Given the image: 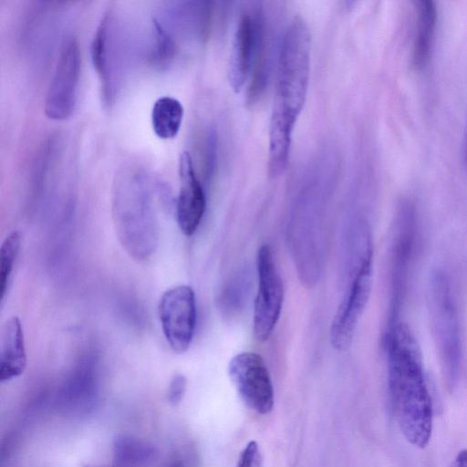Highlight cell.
<instances>
[{"instance_id":"cell-1","label":"cell","mask_w":467,"mask_h":467,"mask_svg":"<svg viewBox=\"0 0 467 467\" xmlns=\"http://www.w3.org/2000/svg\"><path fill=\"white\" fill-rule=\"evenodd\" d=\"M385 348L389 393L398 425L408 442L425 448L432 432V400L410 327L400 321L388 325Z\"/></svg>"},{"instance_id":"cell-2","label":"cell","mask_w":467,"mask_h":467,"mask_svg":"<svg viewBox=\"0 0 467 467\" xmlns=\"http://www.w3.org/2000/svg\"><path fill=\"white\" fill-rule=\"evenodd\" d=\"M112 216L118 239L138 261L148 260L159 243V227L147 178L137 171H123L115 182Z\"/></svg>"},{"instance_id":"cell-3","label":"cell","mask_w":467,"mask_h":467,"mask_svg":"<svg viewBox=\"0 0 467 467\" xmlns=\"http://www.w3.org/2000/svg\"><path fill=\"white\" fill-rule=\"evenodd\" d=\"M310 33L305 20L295 16L284 34L271 120L295 127L304 107L310 72Z\"/></svg>"},{"instance_id":"cell-4","label":"cell","mask_w":467,"mask_h":467,"mask_svg":"<svg viewBox=\"0 0 467 467\" xmlns=\"http://www.w3.org/2000/svg\"><path fill=\"white\" fill-rule=\"evenodd\" d=\"M428 306L431 334L442 378L452 391L458 385L462 368V344L458 309L447 274L436 269L430 279Z\"/></svg>"},{"instance_id":"cell-5","label":"cell","mask_w":467,"mask_h":467,"mask_svg":"<svg viewBox=\"0 0 467 467\" xmlns=\"http://www.w3.org/2000/svg\"><path fill=\"white\" fill-rule=\"evenodd\" d=\"M418 230L415 209L410 202H405L400 204L397 213L391 250L389 324L399 321L400 312L406 298L417 251Z\"/></svg>"},{"instance_id":"cell-6","label":"cell","mask_w":467,"mask_h":467,"mask_svg":"<svg viewBox=\"0 0 467 467\" xmlns=\"http://www.w3.org/2000/svg\"><path fill=\"white\" fill-rule=\"evenodd\" d=\"M372 276L373 255L369 246L359 262L349 288L331 322L330 343L337 351H346L351 346L370 296Z\"/></svg>"},{"instance_id":"cell-7","label":"cell","mask_w":467,"mask_h":467,"mask_svg":"<svg viewBox=\"0 0 467 467\" xmlns=\"http://www.w3.org/2000/svg\"><path fill=\"white\" fill-rule=\"evenodd\" d=\"M258 287L254 300L253 331L259 342L266 341L273 333L283 306L284 286L272 249L262 245L256 255Z\"/></svg>"},{"instance_id":"cell-8","label":"cell","mask_w":467,"mask_h":467,"mask_svg":"<svg viewBox=\"0 0 467 467\" xmlns=\"http://www.w3.org/2000/svg\"><path fill=\"white\" fill-rule=\"evenodd\" d=\"M228 374L239 396L251 410L262 415L273 410L274 387L259 354L252 351L236 354L229 362Z\"/></svg>"},{"instance_id":"cell-9","label":"cell","mask_w":467,"mask_h":467,"mask_svg":"<svg viewBox=\"0 0 467 467\" xmlns=\"http://www.w3.org/2000/svg\"><path fill=\"white\" fill-rule=\"evenodd\" d=\"M163 335L177 353L185 352L192 341L197 320L196 298L187 285L173 286L163 293L159 303Z\"/></svg>"},{"instance_id":"cell-10","label":"cell","mask_w":467,"mask_h":467,"mask_svg":"<svg viewBox=\"0 0 467 467\" xmlns=\"http://www.w3.org/2000/svg\"><path fill=\"white\" fill-rule=\"evenodd\" d=\"M80 70V53L75 37L67 39L60 50L51 78L44 110L52 119H64L72 113L77 98Z\"/></svg>"},{"instance_id":"cell-11","label":"cell","mask_w":467,"mask_h":467,"mask_svg":"<svg viewBox=\"0 0 467 467\" xmlns=\"http://www.w3.org/2000/svg\"><path fill=\"white\" fill-rule=\"evenodd\" d=\"M265 36L262 14L244 11L236 25L228 66L231 88L239 92L252 70L256 50Z\"/></svg>"},{"instance_id":"cell-12","label":"cell","mask_w":467,"mask_h":467,"mask_svg":"<svg viewBox=\"0 0 467 467\" xmlns=\"http://www.w3.org/2000/svg\"><path fill=\"white\" fill-rule=\"evenodd\" d=\"M114 16L108 11L101 17L90 47L91 60L98 73L102 100L113 103L118 79V52Z\"/></svg>"},{"instance_id":"cell-13","label":"cell","mask_w":467,"mask_h":467,"mask_svg":"<svg viewBox=\"0 0 467 467\" xmlns=\"http://www.w3.org/2000/svg\"><path fill=\"white\" fill-rule=\"evenodd\" d=\"M180 191L176 201V219L182 233L192 236L198 229L206 208V197L192 157L186 150L179 159Z\"/></svg>"},{"instance_id":"cell-14","label":"cell","mask_w":467,"mask_h":467,"mask_svg":"<svg viewBox=\"0 0 467 467\" xmlns=\"http://www.w3.org/2000/svg\"><path fill=\"white\" fill-rule=\"evenodd\" d=\"M24 331L17 317L5 321L1 333L0 381L19 377L26 367Z\"/></svg>"},{"instance_id":"cell-15","label":"cell","mask_w":467,"mask_h":467,"mask_svg":"<svg viewBox=\"0 0 467 467\" xmlns=\"http://www.w3.org/2000/svg\"><path fill=\"white\" fill-rule=\"evenodd\" d=\"M416 27L412 47V63L422 68L428 62L432 48L437 10L435 3L428 0L415 1Z\"/></svg>"},{"instance_id":"cell-16","label":"cell","mask_w":467,"mask_h":467,"mask_svg":"<svg viewBox=\"0 0 467 467\" xmlns=\"http://www.w3.org/2000/svg\"><path fill=\"white\" fill-rule=\"evenodd\" d=\"M98 399L93 379L86 374L72 379L57 398V408L64 413L82 415L90 412Z\"/></svg>"},{"instance_id":"cell-17","label":"cell","mask_w":467,"mask_h":467,"mask_svg":"<svg viewBox=\"0 0 467 467\" xmlns=\"http://www.w3.org/2000/svg\"><path fill=\"white\" fill-rule=\"evenodd\" d=\"M112 451V467H150L158 458L153 444L126 434L115 437Z\"/></svg>"},{"instance_id":"cell-18","label":"cell","mask_w":467,"mask_h":467,"mask_svg":"<svg viewBox=\"0 0 467 467\" xmlns=\"http://www.w3.org/2000/svg\"><path fill=\"white\" fill-rule=\"evenodd\" d=\"M183 119L181 101L171 96L160 97L151 109V124L155 134L161 139H171L180 130Z\"/></svg>"},{"instance_id":"cell-19","label":"cell","mask_w":467,"mask_h":467,"mask_svg":"<svg viewBox=\"0 0 467 467\" xmlns=\"http://www.w3.org/2000/svg\"><path fill=\"white\" fill-rule=\"evenodd\" d=\"M21 234L18 231L10 233L0 248V289L1 301L4 300L9 286L12 272L21 247Z\"/></svg>"},{"instance_id":"cell-20","label":"cell","mask_w":467,"mask_h":467,"mask_svg":"<svg viewBox=\"0 0 467 467\" xmlns=\"http://www.w3.org/2000/svg\"><path fill=\"white\" fill-rule=\"evenodd\" d=\"M152 26L155 39L151 51L152 60L160 67L166 66L176 53V45L169 32L156 18L152 19Z\"/></svg>"},{"instance_id":"cell-21","label":"cell","mask_w":467,"mask_h":467,"mask_svg":"<svg viewBox=\"0 0 467 467\" xmlns=\"http://www.w3.org/2000/svg\"><path fill=\"white\" fill-rule=\"evenodd\" d=\"M236 467H264L263 457L256 441H251L240 452Z\"/></svg>"},{"instance_id":"cell-22","label":"cell","mask_w":467,"mask_h":467,"mask_svg":"<svg viewBox=\"0 0 467 467\" xmlns=\"http://www.w3.org/2000/svg\"><path fill=\"white\" fill-rule=\"evenodd\" d=\"M187 379L182 374H175L169 384L167 391V400L171 406L178 405L186 391Z\"/></svg>"},{"instance_id":"cell-23","label":"cell","mask_w":467,"mask_h":467,"mask_svg":"<svg viewBox=\"0 0 467 467\" xmlns=\"http://www.w3.org/2000/svg\"><path fill=\"white\" fill-rule=\"evenodd\" d=\"M450 467H467V449L457 453Z\"/></svg>"},{"instance_id":"cell-24","label":"cell","mask_w":467,"mask_h":467,"mask_svg":"<svg viewBox=\"0 0 467 467\" xmlns=\"http://www.w3.org/2000/svg\"><path fill=\"white\" fill-rule=\"evenodd\" d=\"M163 467H183V465L180 461H173Z\"/></svg>"},{"instance_id":"cell-25","label":"cell","mask_w":467,"mask_h":467,"mask_svg":"<svg viewBox=\"0 0 467 467\" xmlns=\"http://www.w3.org/2000/svg\"><path fill=\"white\" fill-rule=\"evenodd\" d=\"M466 155H467V139H466Z\"/></svg>"},{"instance_id":"cell-26","label":"cell","mask_w":467,"mask_h":467,"mask_svg":"<svg viewBox=\"0 0 467 467\" xmlns=\"http://www.w3.org/2000/svg\"><path fill=\"white\" fill-rule=\"evenodd\" d=\"M86 467H98V466H86Z\"/></svg>"}]
</instances>
